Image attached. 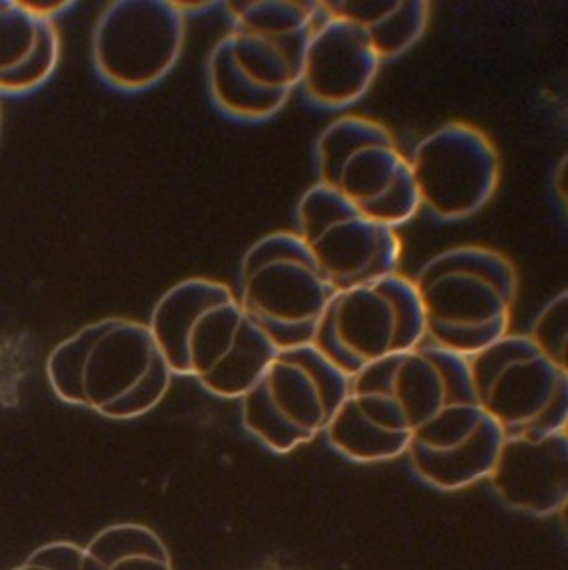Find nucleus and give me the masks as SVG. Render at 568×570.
<instances>
[{
  "mask_svg": "<svg viewBox=\"0 0 568 570\" xmlns=\"http://www.w3.org/2000/svg\"><path fill=\"white\" fill-rule=\"evenodd\" d=\"M170 373L221 399H242L277 353L228 285L188 277L160 295L147 323Z\"/></svg>",
  "mask_w": 568,
  "mask_h": 570,
  "instance_id": "nucleus-2",
  "label": "nucleus"
},
{
  "mask_svg": "<svg viewBox=\"0 0 568 570\" xmlns=\"http://www.w3.org/2000/svg\"><path fill=\"white\" fill-rule=\"evenodd\" d=\"M503 440L498 424L470 394L450 402L418 428L407 454L412 470L428 485L442 491L466 490L489 478Z\"/></svg>",
  "mask_w": 568,
  "mask_h": 570,
  "instance_id": "nucleus-14",
  "label": "nucleus"
},
{
  "mask_svg": "<svg viewBox=\"0 0 568 570\" xmlns=\"http://www.w3.org/2000/svg\"><path fill=\"white\" fill-rule=\"evenodd\" d=\"M489 480L511 509L537 517L562 511L568 501V430L506 438Z\"/></svg>",
  "mask_w": 568,
  "mask_h": 570,
  "instance_id": "nucleus-16",
  "label": "nucleus"
},
{
  "mask_svg": "<svg viewBox=\"0 0 568 570\" xmlns=\"http://www.w3.org/2000/svg\"><path fill=\"white\" fill-rule=\"evenodd\" d=\"M232 28L206 62L214 104L226 116H276L300 86L303 56L320 22V2L256 0L226 4Z\"/></svg>",
  "mask_w": 568,
  "mask_h": 570,
  "instance_id": "nucleus-3",
  "label": "nucleus"
},
{
  "mask_svg": "<svg viewBox=\"0 0 568 570\" xmlns=\"http://www.w3.org/2000/svg\"><path fill=\"white\" fill-rule=\"evenodd\" d=\"M381 63L355 24L321 10L320 22L305 48L297 88L313 106L343 109L366 96Z\"/></svg>",
  "mask_w": 568,
  "mask_h": 570,
  "instance_id": "nucleus-15",
  "label": "nucleus"
},
{
  "mask_svg": "<svg viewBox=\"0 0 568 570\" xmlns=\"http://www.w3.org/2000/svg\"><path fill=\"white\" fill-rule=\"evenodd\" d=\"M422 343L427 331L414 285L392 274L337 292L311 345L341 373L355 376Z\"/></svg>",
  "mask_w": 568,
  "mask_h": 570,
  "instance_id": "nucleus-10",
  "label": "nucleus"
},
{
  "mask_svg": "<svg viewBox=\"0 0 568 570\" xmlns=\"http://www.w3.org/2000/svg\"><path fill=\"white\" fill-rule=\"evenodd\" d=\"M46 376L66 404L106 419L134 420L159 406L175 374L147 323L106 317L56 345Z\"/></svg>",
  "mask_w": 568,
  "mask_h": 570,
  "instance_id": "nucleus-4",
  "label": "nucleus"
},
{
  "mask_svg": "<svg viewBox=\"0 0 568 570\" xmlns=\"http://www.w3.org/2000/svg\"><path fill=\"white\" fill-rule=\"evenodd\" d=\"M351 376L313 345L277 348L258 381L242 396V422L277 454L327 430L349 394Z\"/></svg>",
  "mask_w": 568,
  "mask_h": 570,
  "instance_id": "nucleus-7",
  "label": "nucleus"
},
{
  "mask_svg": "<svg viewBox=\"0 0 568 570\" xmlns=\"http://www.w3.org/2000/svg\"><path fill=\"white\" fill-rule=\"evenodd\" d=\"M412 285L430 345L470 358L511 333L519 277L498 249H444L418 269Z\"/></svg>",
  "mask_w": 568,
  "mask_h": 570,
  "instance_id": "nucleus-5",
  "label": "nucleus"
},
{
  "mask_svg": "<svg viewBox=\"0 0 568 570\" xmlns=\"http://www.w3.org/2000/svg\"><path fill=\"white\" fill-rule=\"evenodd\" d=\"M81 570H175L159 534L139 523H117L99 531L81 554Z\"/></svg>",
  "mask_w": 568,
  "mask_h": 570,
  "instance_id": "nucleus-18",
  "label": "nucleus"
},
{
  "mask_svg": "<svg viewBox=\"0 0 568 570\" xmlns=\"http://www.w3.org/2000/svg\"><path fill=\"white\" fill-rule=\"evenodd\" d=\"M45 20L28 2L0 0V81L27 66L40 42Z\"/></svg>",
  "mask_w": 568,
  "mask_h": 570,
  "instance_id": "nucleus-19",
  "label": "nucleus"
},
{
  "mask_svg": "<svg viewBox=\"0 0 568 570\" xmlns=\"http://www.w3.org/2000/svg\"><path fill=\"white\" fill-rule=\"evenodd\" d=\"M315 159L320 185L379 223L396 228L420 208L409 157L371 117L331 121L317 137Z\"/></svg>",
  "mask_w": 568,
  "mask_h": 570,
  "instance_id": "nucleus-8",
  "label": "nucleus"
},
{
  "mask_svg": "<svg viewBox=\"0 0 568 570\" xmlns=\"http://www.w3.org/2000/svg\"><path fill=\"white\" fill-rule=\"evenodd\" d=\"M466 361L476 402L503 438L568 430V368L552 363L525 333H509Z\"/></svg>",
  "mask_w": 568,
  "mask_h": 570,
  "instance_id": "nucleus-9",
  "label": "nucleus"
},
{
  "mask_svg": "<svg viewBox=\"0 0 568 570\" xmlns=\"http://www.w3.org/2000/svg\"><path fill=\"white\" fill-rule=\"evenodd\" d=\"M84 549L68 541L42 544L20 567L10 570H81Z\"/></svg>",
  "mask_w": 568,
  "mask_h": 570,
  "instance_id": "nucleus-22",
  "label": "nucleus"
},
{
  "mask_svg": "<svg viewBox=\"0 0 568 570\" xmlns=\"http://www.w3.org/2000/svg\"><path fill=\"white\" fill-rule=\"evenodd\" d=\"M185 14L167 0H117L99 14L91 52L99 76L117 89L143 91L169 73L185 46Z\"/></svg>",
  "mask_w": 568,
  "mask_h": 570,
  "instance_id": "nucleus-13",
  "label": "nucleus"
},
{
  "mask_svg": "<svg viewBox=\"0 0 568 570\" xmlns=\"http://www.w3.org/2000/svg\"><path fill=\"white\" fill-rule=\"evenodd\" d=\"M337 289L293 232H272L242 258L238 299L276 348L311 345Z\"/></svg>",
  "mask_w": 568,
  "mask_h": 570,
  "instance_id": "nucleus-6",
  "label": "nucleus"
},
{
  "mask_svg": "<svg viewBox=\"0 0 568 570\" xmlns=\"http://www.w3.org/2000/svg\"><path fill=\"white\" fill-rule=\"evenodd\" d=\"M331 17L355 24L384 60L409 52L424 35L430 4L424 0H333L320 2Z\"/></svg>",
  "mask_w": 568,
  "mask_h": 570,
  "instance_id": "nucleus-17",
  "label": "nucleus"
},
{
  "mask_svg": "<svg viewBox=\"0 0 568 570\" xmlns=\"http://www.w3.org/2000/svg\"><path fill=\"white\" fill-rule=\"evenodd\" d=\"M297 226V236L337 292L399 274L402 242L396 228L366 216L320 183L302 196Z\"/></svg>",
  "mask_w": 568,
  "mask_h": 570,
  "instance_id": "nucleus-11",
  "label": "nucleus"
},
{
  "mask_svg": "<svg viewBox=\"0 0 568 570\" xmlns=\"http://www.w3.org/2000/svg\"><path fill=\"white\" fill-rule=\"evenodd\" d=\"M60 60V36L53 27V20L46 18L40 32V42L32 58L25 68L0 81V94H28L32 89L40 88L46 80H50L56 66Z\"/></svg>",
  "mask_w": 568,
  "mask_h": 570,
  "instance_id": "nucleus-20",
  "label": "nucleus"
},
{
  "mask_svg": "<svg viewBox=\"0 0 568 570\" xmlns=\"http://www.w3.org/2000/svg\"><path fill=\"white\" fill-rule=\"evenodd\" d=\"M470 394L468 361L422 343L351 376L349 394L325 430L329 444L353 462L396 460L418 428Z\"/></svg>",
  "mask_w": 568,
  "mask_h": 570,
  "instance_id": "nucleus-1",
  "label": "nucleus"
},
{
  "mask_svg": "<svg viewBox=\"0 0 568 570\" xmlns=\"http://www.w3.org/2000/svg\"><path fill=\"white\" fill-rule=\"evenodd\" d=\"M527 337L541 348L552 363L568 368V295L560 292L535 317Z\"/></svg>",
  "mask_w": 568,
  "mask_h": 570,
  "instance_id": "nucleus-21",
  "label": "nucleus"
},
{
  "mask_svg": "<svg viewBox=\"0 0 568 570\" xmlns=\"http://www.w3.org/2000/svg\"><path fill=\"white\" fill-rule=\"evenodd\" d=\"M420 208L438 220H466L489 205L501 178L498 147L476 125L448 121L409 157Z\"/></svg>",
  "mask_w": 568,
  "mask_h": 570,
  "instance_id": "nucleus-12",
  "label": "nucleus"
}]
</instances>
